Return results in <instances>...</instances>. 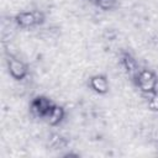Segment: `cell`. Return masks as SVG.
Instances as JSON below:
<instances>
[{
	"label": "cell",
	"instance_id": "6da1fadb",
	"mask_svg": "<svg viewBox=\"0 0 158 158\" xmlns=\"http://www.w3.org/2000/svg\"><path fill=\"white\" fill-rule=\"evenodd\" d=\"M135 83H136V86L141 90L142 95L148 99L157 90L158 78L152 70L141 69L139 73L137 74V77L135 78Z\"/></svg>",
	"mask_w": 158,
	"mask_h": 158
},
{
	"label": "cell",
	"instance_id": "7a4b0ae2",
	"mask_svg": "<svg viewBox=\"0 0 158 158\" xmlns=\"http://www.w3.org/2000/svg\"><path fill=\"white\" fill-rule=\"evenodd\" d=\"M54 106V102L51 99H47L46 96H36L30 105V111L33 117L37 118H44V116L48 114V111Z\"/></svg>",
	"mask_w": 158,
	"mask_h": 158
},
{
	"label": "cell",
	"instance_id": "3957f363",
	"mask_svg": "<svg viewBox=\"0 0 158 158\" xmlns=\"http://www.w3.org/2000/svg\"><path fill=\"white\" fill-rule=\"evenodd\" d=\"M7 69L10 75L16 80H22L28 75L27 65L15 56H9L7 59Z\"/></svg>",
	"mask_w": 158,
	"mask_h": 158
},
{
	"label": "cell",
	"instance_id": "277c9868",
	"mask_svg": "<svg viewBox=\"0 0 158 158\" xmlns=\"http://www.w3.org/2000/svg\"><path fill=\"white\" fill-rule=\"evenodd\" d=\"M16 26L21 27V28H33L36 26H40L38 25V21H37V17H36V12L35 10L33 11H22V12H19L15 19H14Z\"/></svg>",
	"mask_w": 158,
	"mask_h": 158
},
{
	"label": "cell",
	"instance_id": "5b68a950",
	"mask_svg": "<svg viewBox=\"0 0 158 158\" xmlns=\"http://www.w3.org/2000/svg\"><path fill=\"white\" fill-rule=\"evenodd\" d=\"M120 63H121V67L123 68V70L126 72V74L135 80V78L137 77V74L141 70L137 60L130 53H122L121 58H120Z\"/></svg>",
	"mask_w": 158,
	"mask_h": 158
},
{
	"label": "cell",
	"instance_id": "8992f818",
	"mask_svg": "<svg viewBox=\"0 0 158 158\" xmlns=\"http://www.w3.org/2000/svg\"><path fill=\"white\" fill-rule=\"evenodd\" d=\"M64 116H65L64 109H63L62 106L54 104V106H53V107L48 111V114L44 116V120H46V122H47L49 126H57V125H59V123L63 121Z\"/></svg>",
	"mask_w": 158,
	"mask_h": 158
},
{
	"label": "cell",
	"instance_id": "52a82bcc",
	"mask_svg": "<svg viewBox=\"0 0 158 158\" xmlns=\"http://www.w3.org/2000/svg\"><path fill=\"white\" fill-rule=\"evenodd\" d=\"M90 86L98 94H106L109 91V81H107V78L104 77V75H101V74L93 75L90 78Z\"/></svg>",
	"mask_w": 158,
	"mask_h": 158
},
{
	"label": "cell",
	"instance_id": "ba28073f",
	"mask_svg": "<svg viewBox=\"0 0 158 158\" xmlns=\"http://www.w3.org/2000/svg\"><path fill=\"white\" fill-rule=\"evenodd\" d=\"M67 139L59 135V133H53L49 136V139H48V144L51 148L53 149H62V148H65L67 146Z\"/></svg>",
	"mask_w": 158,
	"mask_h": 158
},
{
	"label": "cell",
	"instance_id": "9c48e42d",
	"mask_svg": "<svg viewBox=\"0 0 158 158\" xmlns=\"http://www.w3.org/2000/svg\"><path fill=\"white\" fill-rule=\"evenodd\" d=\"M95 5L99 9H102V10H111V9L115 7L116 0H98Z\"/></svg>",
	"mask_w": 158,
	"mask_h": 158
},
{
	"label": "cell",
	"instance_id": "30bf717a",
	"mask_svg": "<svg viewBox=\"0 0 158 158\" xmlns=\"http://www.w3.org/2000/svg\"><path fill=\"white\" fill-rule=\"evenodd\" d=\"M147 100H148V102H147L148 107L152 111H158V90H156Z\"/></svg>",
	"mask_w": 158,
	"mask_h": 158
},
{
	"label": "cell",
	"instance_id": "8fae6325",
	"mask_svg": "<svg viewBox=\"0 0 158 158\" xmlns=\"http://www.w3.org/2000/svg\"><path fill=\"white\" fill-rule=\"evenodd\" d=\"M88 1H90V2H93V4H96L98 0H88Z\"/></svg>",
	"mask_w": 158,
	"mask_h": 158
}]
</instances>
